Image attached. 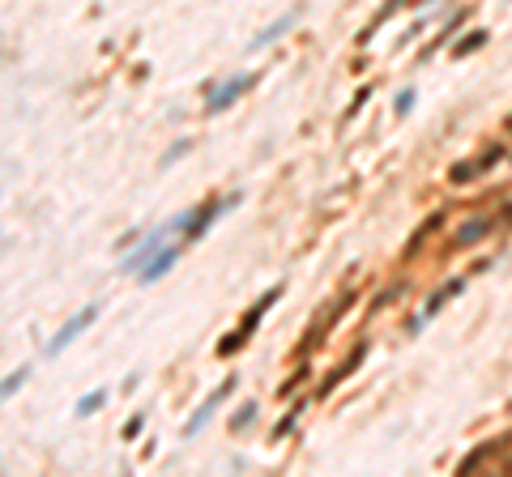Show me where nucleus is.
<instances>
[{"instance_id": "f257e3e1", "label": "nucleus", "mask_w": 512, "mask_h": 477, "mask_svg": "<svg viewBox=\"0 0 512 477\" xmlns=\"http://www.w3.org/2000/svg\"><path fill=\"white\" fill-rule=\"evenodd\" d=\"M278 294H282V286H273V290H265V294L256 299V307H248V311H244V320H239V328H235V333H231V337H226V341L218 345V354H235V350H244V345H248V337H252V328H256V324L265 320V311H269V307L278 303Z\"/></svg>"}, {"instance_id": "f03ea898", "label": "nucleus", "mask_w": 512, "mask_h": 477, "mask_svg": "<svg viewBox=\"0 0 512 477\" xmlns=\"http://www.w3.org/2000/svg\"><path fill=\"white\" fill-rule=\"evenodd\" d=\"M235 205H239V192H231L226 200H209V205H201L197 213H188V218H184V243H197V239L209 230V222H214L218 213L235 209Z\"/></svg>"}, {"instance_id": "7ed1b4c3", "label": "nucleus", "mask_w": 512, "mask_h": 477, "mask_svg": "<svg viewBox=\"0 0 512 477\" xmlns=\"http://www.w3.org/2000/svg\"><path fill=\"white\" fill-rule=\"evenodd\" d=\"M184 218H188V213H184ZM184 218H175V222H167V226H158V230H154L150 239H141V247H137V252H132V256H128V260H124L120 269H124V273H141V269H145V260L162 252V239H167V235H171L175 226H184Z\"/></svg>"}, {"instance_id": "20e7f679", "label": "nucleus", "mask_w": 512, "mask_h": 477, "mask_svg": "<svg viewBox=\"0 0 512 477\" xmlns=\"http://www.w3.org/2000/svg\"><path fill=\"white\" fill-rule=\"evenodd\" d=\"M94 316H98V303H90L85 311H77V316H73V320H68V324H64V328H60V333L51 337V345H47V358L64 354V350H68V345L77 341V333H85V328L94 324Z\"/></svg>"}, {"instance_id": "39448f33", "label": "nucleus", "mask_w": 512, "mask_h": 477, "mask_svg": "<svg viewBox=\"0 0 512 477\" xmlns=\"http://www.w3.org/2000/svg\"><path fill=\"white\" fill-rule=\"evenodd\" d=\"M231 392H235V380H222V388H214V392H209V401H205V405L192 414V422L184 427V435H188V439H192V435H201V431H205V422L214 418V409H218V405H222Z\"/></svg>"}, {"instance_id": "423d86ee", "label": "nucleus", "mask_w": 512, "mask_h": 477, "mask_svg": "<svg viewBox=\"0 0 512 477\" xmlns=\"http://www.w3.org/2000/svg\"><path fill=\"white\" fill-rule=\"evenodd\" d=\"M248 85H252V73H239V77H231V81H222V85H218V90L209 94V102H205V111H209V115H218V111H222V107H231V102H235V98H239V94H244Z\"/></svg>"}, {"instance_id": "0eeeda50", "label": "nucleus", "mask_w": 512, "mask_h": 477, "mask_svg": "<svg viewBox=\"0 0 512 477\" xmlns=\"http://www.w3.org/2000/svg\"><path fill=\"white\" fill-rule=\"evenodd\" d=\"M461 290H466V282H461V277L444 282V286H440V290H436V294L427 299V307H423V311H419V316L410 320V333H419V328H423V324H427V320H432V316H436V311H440V307H444V303L453 299V294H461Z\"/></svg>"}, {"instance_id": "6e6552de", "label": "nucleus", "mask_w": 512, "mask_h": 477, "mask_svg": "<svg viewBox=\"0 0 512 477\" xmlns=\"http://www.w3.org/2000/svg\"><path fill=\"white\" fill-rule=\"evenodd\" d=\"M175 260H179V247H162L158 256H150V260H145V269H141L137 277H141V282L150 286V282H158V277H162V273H167V269H171Z\"/></svg>"}, {"instance_id": "1a4fd4ad", "label": "nucleus", "mask_w": 512, "mask_h": 477, "mask_svg": "<svg viewBox=\"0 0 512 477\" xmlns=\"http://www.w3.org/2000/svg\"><path fill=\"white\" fill-rule=\"evenodd\" d=\"M295 17H299V9H291V13H286V17H278V21H273V26H269V30H261V34H256V38H252V43H248V51H261V47H269V43H273V38H282V34H286V30H291V26H295Z\"/></svg>"}, {"instance_id": "9d476101", "label": "nucleus", "mask_w": 512, "mask_h": 477, "mask_svg": "<svg viewBox=\"0 0 512 477\" xmlns=\"http://www.w3.org/2000/svg\"><path fill=\"white\" fill-rule=\"evenodd\" d=\"M487 230H491V218H474V222H466V226L457 230V243H461V247H474Z\"/></svg>"}, {"instance_id": "9b49d317", "label": "nucleus", "mask_w": 512, "mask_h": 477, "mask_svg": "<svg viewBox=\"0 0 512 477\" xmlns=\"http://www.w3.org/2000/svg\"><path fill=\"white\" fill-rule=\"evenodd\" d=\"M363 354H367V345H359V350H355V354H350V358H346V363H342V367H338V371L325 380V384H320V397H325V392H333V384H338V380H346V375H350V371L363 363Z\"/></svg>"}, {"instance_id": "f8f14e48", "label": "nucleus", "mask_w": 512, "mask_h": 477, "mask_svg": "<svg viewBox=\"0 0 512 477\" xmlns=\"http://www.w3.org/2000/svg\"><path fill=\"white\" fill-rule=\"evenodd\" d=\"M483 43H487V30H474L470 38H461V43H453V55L461 60V55H470V51H479Z\"/></svg>"}, {"instance_id": "ddd939ff", "label": "nucleus", "mask_w": 512, "mask_h": 477, "mask_svg": "<svg viewBox=\"0 0 512 477\" xmlns=\"http://www.w3.org/2000/svg\"><path fill=\"white\" fill-rule=\"evenodd\" d=\"M103 401H107V392H103V388H98V392H90V397H81V401H77V418L98 414V409H103Z\"/></svg>"}, {"instance_id": "4468645a", "label": "nucleus", "mask_w": 512, "mask_h": 477, "mask_svg": "<svg viewBox=\"0 0 512 477\" xmlns=\"http://www.w3.org/2000/svg\"><path fill=\"white\" fill-rule=\"evenodd\" d=\"M299 414H303V401H295V405H291V414H282V418L273 422V439H282V435H286V431L299 422Z\"/></svg>"}, {"instance_id": "2eb2a0df", "label": "nucleus", "mask_w": 512, "mask_h": 477, "mask_svg": "<svg viewBox=\"0 0 512 477\" xmlns=\"http://www.w3.org/2000/svg\"><path fill=\"white\" fill-rule=\"evenodd\" d=\"M252 418H256V401H248V405H244V409H239V414L231 418V431H244V427H248Z\"/></svg>"}, {"instance_id": "dca6fc26", "label": "nucleus", "mask_w": 512, "mask_h": 477, "mask_svg": "<svg viewBox=\"0 0 512 477\" xmlns=\"http://www.w3.org/2000/svg\"><path fill=\"white\" fill-rule=\"evenodd\" d=\"M470 175H479V162H457V166H453V183H461V179H470Z\"/></svg>"}, {"instance_id": "f3484780", "label": "nucleus", "mask_w": 512, "mask_h": 477, "mask_svg": "<svg viewBox=\"0 0 512 477\" xmlns=\"http://www.w3.org/2000/svg\"><path fill=\"white\" fill-rule=\"evenodd\" d=\"M21 384H26V367H21V371H13V375L4 380V388H0V392H4V397H13V392H17Z\"/></svg>"}, {"instance_id": "a211bd4d", "label": "nucleus", "mask_w": 512, "mask_h": 477, "mask_svg": "<svg viewBox=\"0 0 512 477\" xmlns=\"http://www.w3.org/2000/svg\"><path fill=\"white\" fill-rule=\"evenodd\" d=\"M179 154H188V141H175V145H171V149L162 154V166H171V162H175Z\"/></svg>"}, {"instance_id": "6ab92c4d", "label": "nucleus", "mask_w": 512, "mask_h": 477, "mask_svg": "<svg viewBox=\"0 0 512 477\" xmlns=\"http://www.w3.org/2000/svg\"><path fill=\"white\" fill-rule=\"evenodd\" d=\"M141 427H145V414H137V418H128V427H124V435H128V439H137V435H141Z\"/></svg>"}, {"instance_id": "aec40b11", "label": "nucleus", "mask_w": 512, "mask_h": 477, "mask_svg": "<svg viewBox=\"0 0 512 477\" xmlns=\"http://www.w3.org/2000/svg\"><path fill=\"white\" fill-rule=\"evenodd\" d=\"M410 107H414V90H402V98H397V111H402V115H406V111H410Z\"/></svg>"}]
</instances>
